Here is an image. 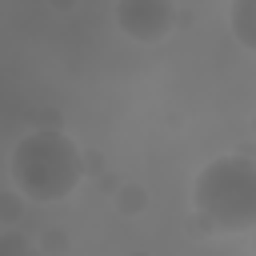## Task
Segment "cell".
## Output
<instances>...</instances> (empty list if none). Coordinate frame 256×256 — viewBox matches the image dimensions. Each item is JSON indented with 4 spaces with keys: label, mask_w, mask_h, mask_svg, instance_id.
<instances>
[{
    "label": "cell",
    "mask_w": 256,
    "mask_h": 256,
    "mask_svg": "<svg viewBox=\"0 0 256 256\" xmlns=\"http://www.w3.org/2000/svg\"><path fill=\"white\" fill-rule=\"evenodd\" d=\"M192 208L216 232L256 228V164L244 156H216L192 180Z\"/></svg>",
    "instance_id": "2"
},
{
    "label": "cell",
    "mask_w": 256,
    "mask_h": 256,
    "mask_svg": "<svg viewBox=\"0 0 256 256\" xmlns=\"http://www.w3.org/2000/svg\"><path fill=\"white\" fill-rule=\"evenodd\" d=\"M252 252H256V228H252Z\"/></svg>",
    "instance_id": "5"
},
{
    "label": "cell",
    "mask_w": 256,
    "mask_h": 256,
    "mask_svg": "<svg viewBox=\"0 0 256 256\" xmlns=\"http://www.w3.org/2000/svg\"><path fill=\"white\" fill-rule=\"evenodd\" d=\"M8 168H12V184L20 196H28L36 204H56L76 192V184L84 176V156L68 132L32 128L28 136L16 140Z\"/></svg>",
    "instance_id": "1"
},
{
    "label": "cell",
    "mask_w": 256,
    "mask_h": 256,
    "mask_svg": "<svg viewBox=\"0 0 256 256\" xmlns=\"http://www.w3.org/2000/svg\"><path fill=\"white\" fill-rule=\"evenodd\" d=\"M228 28L240 48L256 56V0H232L228 4Z\"/></svg>",
    "instance_id": "4"
},
{
    "label": "cell",
    "mask_w": 256,
    "mask_h": 256,
    "mask_svg": "<svg viewBox=\"0 0 256 256\" xmlns=\"http://www.w3.org/2000/svg\"><path fill=\"white\" fill-rule=\"evenodd\" d=\"M176 24V0H116V28L128 40L160 44Z\"/></svg>",
    "instance_id": "3"
}]
</instances>
